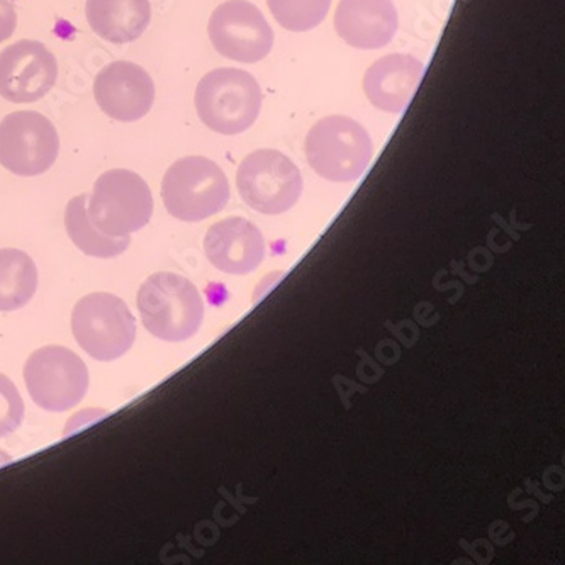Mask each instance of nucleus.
I'll return each mask as SVG.
<instances>
[{
	"mask_svg": "<svg viewBox=\"0 0 565 565\" xmlns=\"http://www.w3.org/2000/svg\"><path fill=\"white\" fill-rule=\"evenodd\" d=\"M138 311L148 333L163 342H185L204 320V301L194 284L177 274L158 273L138 290Z\"/></svg>",
	"mask_w": 565,
	"mask_h": 565,
	"instance_id": "f257e3e1",
	"label": "nucleus"
},
{
	"mask_svg": "<svg viewBox=\"0 0 565 565\" xmlns=\"http://www.w3.org/2000/svg\"><path fill=\"white\" fill-rule=\"evenodd\" d=\"M195 110L207 128L233 137L252 128L262 109V90L254 75L238 68H217L195 88Z\"/></svg>",
	"mask_w": 565,
	"mask_h": 565,
	"instance_id": "f03ea898",
	"label": "nucleus"
},
{
	"mask_svg": "<svg viewBox=\"0 0 565 565\" xmlns=\"http://www.w3.org/2000/svg\"><path fill=\"white\" fill-rule=\"evenodd\" d=\"M305 150L311 169L331 182L360 179L374 157L364 126L347 116H328L316 122L306 137Z\"/></svg>",
	"mask_w": 565,
	"mask_h": 565,
	"instance_id": "7ed1b4c3",
	"label": "nucleus"
},
{
	"mask_svg": "<svg viewBox=\"0 0 565 565\" xmlns=\"http://www.w3.org/2000/svg\"><path fill=\"white\" fill-rule=\"evenodd\" d=\"M162 199L173 217L199 223L228 204L230 182L223 169L210 158L184 157L167 170Z\"/></svg>",
	"mask_w": 565,
	"mask_h": 565,
	"instance_id": "20e7f679",
	"label": "nucleus"
},
{
	"mask_svg": "<svg viewBox=\"0 0 565 565\" xmlns=\"http://www.w3.org/2000/svg\"><path fill=\"white\" fill-rule=\"evenodd\" d=\"M87 214L100 233L122 238L150 223L153 198L137 172L109 170L96 180L93 194L88 195Z\"/></svg>",
	"mask_w": 565,
	"mask_h": 565,
	"instance_id": "39448f33",
	"label": "nucleus"
},
{
	"mask_svg": "<svg viewBox=\"0 0 565 565\" xmlns=\"http://www.w3.org/2000/svg\"><path fill=\"white\" fill-rule=\"evenodd\" d=\"M72 331L84 352L99 362H113L137 340V321L118 296L94 292L75 305Z\"/></svg>",
	"mask_w": 565,
	"mask_h": 565,
	"instance_id": "423d86ee",
	"label": "nucleus"
},
{
	"mask_svg": "<svg viewBox=\"0 0 565 565\" xmlns=\"http://www.w3.org/2000/svg\"><path fill=\"white\" fill-rule=\"evenodd\" d=\"M24 381L31 399L50 413L75 408L88 390L84 360L65 347H43L28 359Z\"/></svg>",
	"mask_w": 565,
	"mask_h": 565,
	"instance_id": "0eeeda50",
	"label": "nucleus"
},
{
	"mask_svg": "<svg viewBox=\"0 0 565 565\" xmlns=\"http://www.w3.org/2000/svg\"><path fill=\"white\" fill-rule=\"evenodd\" d=\"M243 201L262 214H282L299 201L302 177L286 154L258 150L243 160L236 173Z\"/></svg>",
	"mask_w": 565,
	"mask_h": 565,
	"instance_id": "6e6552de",
	"label": "nucleus"
},
{
	"mask_svg": "<svg viewBox=\"0 0 565 565\" xmlns=\"http://www.w3.org/2000/svg\"><path fill=\"white\" fill-rule=\"evenodd\" d=\"M60 151L58 131L46 116L18 110L0 121V166L19 177L49 172Z\"/></svg>",
	"mask_w": 565,
	"mask_h": 565,
	"instance_id": "1a4fd4ad",
	"label": "nucleus"
},
{
	"mask_svg": "<svg viewBox=\"0 0 565 565\" xmlns=\"http://www.w3.org/2000/svg\"><path fill=\"white\" fill-rule=\"evenodd\" d=\"M207 34L221 56L239 63L260 62L274 46L267 19L246 0H228L214 9Z\"/></svg>",
	"mask_w": 565,
	"mask_h": 565,
	"instance_id": "9d476101",
	"label": "nucleus"
},
{
	"mask_svg": "<svg viewBox=\"0 0 565 565\" xmlns=\"http://www.w3.org/2000/svg\"><path fill=\"white\" fill-rule=\"evenodd\" d=\"M58 63L43 43L21 40L0 53V96L9 103L43 99L55 87Z\"/></svg>",
	"mask_w": 565,
	"mask_h": 565,
	"instance_id": "9b49d317",
	"label": "nucleus"
},
{
	"mask_svg": "<svg viewBox=\"0 0 565 565\" xmlns=\"http://www.w3.org/2000/svg\"><path fill=\"white\" fill-rule=\"evenodd\" d=\"M94 97L110 119L137 122L153 107L154 84L143 66L119 60L104 66L97 74Z\"/></svg>",
	"mask_w": 565,
	"mask_h": 565,
	"instance_id": "f8f14e48",
	"label": "nucleus"
},
{
	"mask_svg": "<svg viewBox=\"0 0 565 565\" xmlns=\"http://www.w3.org/2000/svg\"><path fill=\"white\" fill-rule=\"evenodd\" d=\"M204 252L221 273L245 276L264 260L265 239L250 221L228 217L211 226L204 238Z\"/></svg>",
	"mask_w": 565,
	"mask_h": 565,
	"instance_id": "ddd939ff",
	"label": "nucleus"
},
{
	"mask_svg": "<svg viewBox=\"0 0 565 565\" xmlns=\"http://www.w3.org/2000/svg\"><path fill=\"white\" fill-rule=\"evenodd\" d=\"M334 30L353 49H384L396 34L397 11L391 0H340Z\"/></svg>",
	"mask_w": 565,
	"mask_h": 565,
	"instance_id": "4468645a",
	"label": "nucleus"
},
{
	"mask_svg": "<svg viewBox=\"0 0 565 565\" xmlns=\"http://www.w3.org/2000/svg\"><path fill=\"white\" fill-rule=\"evenodd\" d=\"M425 65L415 56L387 55L369 66L364 77V93L377 109L403 113L412 103Z\"/></svg>",
	"mask_w": 565,
	"mask_h": 565,
	"instance_id": "2eb2a0df",
	"label": "nucleus"
},
{
	"mask_svg": "<svg viewBox=\"0 0 565 565\" xmlns=\"http://www.w3.org/2000/svg\"><path fill=\"white\" fill-rule=\"evenodd\" d=\"M85 15L94 33L113 44L143 36L151 21L150 0H87Z\"/></svg>",
	"mask_w": 565,
	"mask_h": 565,
	"instance_id": "dca6fc26",
	"label": "nucleus"
},
{
	"mask_svg": "<svg viewBox=\"0 0 565 565\" xmlns=\"http://www.w3.org/2000/svg\"><path fill=\"white\" fill-rule=\"evenodd\" d=\"M87 201L88 194H81L66 204L65 228L72 242L88 257L113 258L125 254L131 236L113 238L100 233L88 220Z\"/></svg>",
	"mask_w": 565,
	"mask_h": 565,
	"instance_id": "f3484780",
	"label": "nucleus"
},
{
	"mask_svg": "<svg viewBox=\"0 0 565 565\" xmlns=\"http://www.w3.org/2000/svg\"><path fill=\"white\" fill-rule=\"evenodd\" d=\"M38 287V268L33 258L15 248L0 250V311L24 308Z\"/></svg>",
	"mask_w": 565,
	"mask_h": 565,
	"instance_id": "a211bd4d",
	"label": "nucleus"
},
{
	"mask_svg": "<svg viewBox=\"0 0 565 565\" xmlns=\"http://www.w3.org/2000/svg\"><path fill=\"white\" fill-rule=\"evenodd\" d=\"M276 21L294 33L315 30L330 11L331 0H267Z\"/></svg>",
	"mask_w": 565,
	"mask_h": 565,
	"instance_id": "6ab92c4d",
	"label": "nucleus"
},
{
	"mask_svg": "<svg viewBox=\"0 0 565 565\" xmlns=\"http://www.w3.org/2000/svg\"><path fill=\"white\" fill-rule=\"evenodd\" d=\"M24 419V401L11 379L0 374V438L14 434Z\"/></svg>",
	"mask_w": 565,
	"mask_h": 565,
	"instance_id": "aec40b11",
	"label": "nucleus"
},
{
	"mask_svg": "<svg viewBox=\"0 0 565 565\" xmlns=\"http://www.w3.org/2000/svg\"><path fill=\"white\" fill-rule=\"evenodd\" d=\"M18 26V14L11 0H0V43L14 34Z\"/></svg>",
	"mask_w": 565,
	"mask_h": 565,
	"instance_id": "412c9836",
	"label": "nucleus"
},
{
	"mask_svg": "<svg viewBox=\"0 0 565 565\" xmlns=\"http://www.w3.org/2000/svg\"><path fill=\"white\" fill-rule=\"evenodd\" d=\"M9 462H11V457L6 456V454H2V451H0V466H6V463Z\"/></svg>",
	"mask_w": 565,
	"mask_h": 565,
	"instance_id": "4be33fe9",
	"label": "nucleus"
}]
</instances>
